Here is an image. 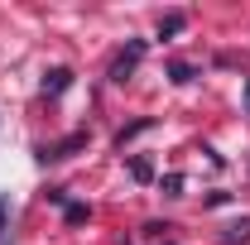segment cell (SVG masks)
Wrapping results in <instances>:
<instances>
[{
  "label": "cell",
  "instance_id": "cell-1",
  "mask_svg": "<svg viewBox=\"0 0 250 245\" xmlns=\"http://www.w3.org/2000/svg\"><path fill=\"white\" fill-rule=\"evenodd\" d=\"M145 53H149V39H125V48L111 58V67H106V77H111L116 87H125V82L135 77V67L145 62Z\"/></svg>",
  "mask_w": 250,
  "mask_h": 245
},
{
  "label": "cell",
  "instance_id": "cell-2",
  "mask_svg": "<svg viewBox=\"0 0 250 245\" xmlns=\"http://www.w3.org/2000/svg\"><path fill=\"white\" fill-rule=\"evenodd\" d=\"M87 140H92V130H72V135H62V140H53V144H34V159H39V163L72 159L77 149H87Z\"/></svg>",
  "mask_w": 250,
  "mask_h": 245
},
{
  "label": "cell",
  "instance_id": "cell-3",
  "mask_svg": "<svg viewBox=\"0 0 250 245\" xmlns=\"http://www.w3.org/2000/svg\"><path fill=\"white\" fill-rule=\"evenodd\" d=\"M67 87H72V67H48L43 82H39V92H43V96H62Z\"/></svg>",
  "mask_w": 250,
  "mask_h": 245
},
{
  "label": "cell",
  "instance_id": "cell-4",
  "mask_svg": "<svg viewBox=\"0 0 250 245\" xmlns=\"http://www.w3.org/2000/svg\"><path fill=\"white\" fill-rule=\"evenodd\" d=\"M154 116H140V121H130V125H121V130H116V149H125V144H130V140H135V135H145V130H154Z\"/></svg>",
  "mask_w": 250,
  "mask_h": 245
},
{
  "label": "cell",
  "instance_id": "cell-5",
  "mask_svg": "<svg viewBox=\"0 0 250 245\" xmlns=\"http://www.w3.org/2000/svg\"><path fill=\"white\" fill-rule=\"evenodd\" d=\"M188 29V15L183 10H168V15H159V39H173V34Z\"/></svg>",
  "mask_w": 250,
  "mask_h": 245
},
{
  "label": "cell",
  "instance_id": "cell-6",
  "mask_svg": "<svg viewBox=\"0 0 250 245\" xmlns=\"http://www.w3.org/2000/svg\"><path fill=\"white\" fill-rule=\"evenodd\" d=\"M130 178H135V183H154V159H149V154H135V159H130Z\"/></svg>",
  "mask_w": 250,
  "mask_h": 245
},
{
  "label": "cell",
  "instance_id": "cell-7",
  "mask_svg": "<svg viewBox=\"0 0 250 245\" xmlns=\"http://www.w3.org/2000/svg\"><path fill=\"white\" fill-rule=\"evenodd\" d=\"M168 77H173V82H178V87H188V82H197V77H202V72H197V67H192V62H183V58H173V62H168Z\"/></svg>",
  "mask_w": 250,
  "mask_h": 245
},
{
  "label": "cell",
  "instance_id": "cell-8",
  "mask_svg": "<svg viewBox=\"0 0 250 245\" xmlns=\"http://www.w3.org/2000/svg\"><path fill=\"white\" fill-rule=\"evenodd\" d=\"M250 241V221L241 216V221H231L226 231H221V245H246Z\"/></svg>",
  "mask_w": 250,
  "mask_h": 245
},
{
  "label": "cell",
  "instance_id": "cell-9",
  "mask_svg": "<svg viewBox=\"0 0 250 245\" xmlns=\"http://www.w3.org/2000/svg\"><path fill=\"white\" fill-rule=\"evenodd\" d=\"M62 221H67V226H82V221H92V207H87V202H67V207H62Z\"/></svg>",
  "mask_w": 250,
  "mask_h": 245
},
{
  "label": "cell",
  "instance_id": "cell-10",
  "mask_svg": "<svg viewBox=\"0 0 250 245\" xmlns=\"http://www.w3.org/2000/svg\"><path fill=\"white\" fill-rule=\"evenodd\" d=\"M159 192L164 197H183V173H164L159 178Z\"/></svg>",
  "mask_w": 250,
  "mask_h": 245
},
{
  "label": "cell",
  "instance_id": "cell-11",
  "mask_svg": "<svg viewBox=\"0 0 250 245\" xmlns=\"http://www.w3.org/2000/svg\"><path fill=\"white\" fill-rule=\"evenodd\" d=\"M168 231H173L168 221H149V226H145V236H154V241H168Z\"/></svg>",
  "mask_w": 250,
  "mask_h": 245
},
{
  "label": "cell",
  "instance_id": "cell-12",
  "mask_svg": "<svg viewBox=\"0 0 250 245\" xmlns=\"http://www.w3.org/2000/svg\"><path fill=\"white\" fill-rule=\"evenodd\" d=\"M226 202H231V192H221V187H217V192H207V207H226Z\"/></svg>",
  "mask_w": 250,
  "mask_h": 245
},
{
  "label": "cell",
  "instance_id": "cell-13",
  "mask_svg": "<svg viewBox=\"0 0 250 245\" xmlns=\"http://www.w3.org/2000/svg\"><path fill=\"white\" fill-rule=\"evenodd\" d=\"M10 226V197H0V231Z\"/></svg>",
  "mask_w": 250,
  "mask_h": 245
},
{
  "label": "cell",
  "instance_id": "cell-14",
  "mask_svg": "<svg viewBox=\"0 0 250 245\" xmlns=\"http://www.w3.org/2000/svg\"><path fill=\"white\" fill-rule=\"evenodd\" d=\"M246 116H250V77H246Z\"/></svg>",
  "mask_w": 250,
  "mask_h": 245
},
{
  "label": "cell",
  "instance_id": "cell-15",
  "mask_svg": "<svg viewBox=\"0 0 250 245\" xmlns=\"http://www.w3.org/2000/svg\"><path fill=\"white\" fill-rule=\"evenodd\" d=\"M164 245H173V241H164Z\"/></svg>",
  "mask_w": 250,
  "mask_h": 245
}]
</instances>
